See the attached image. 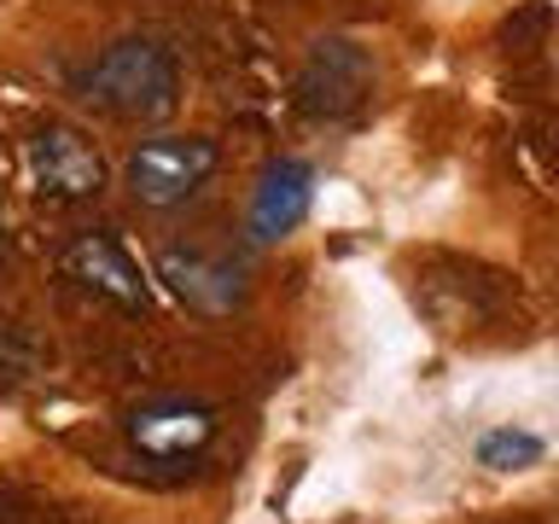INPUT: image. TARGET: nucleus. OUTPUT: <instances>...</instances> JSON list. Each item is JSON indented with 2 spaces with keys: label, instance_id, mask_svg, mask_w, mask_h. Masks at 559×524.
Instances as JSON below:
<instances>
[{
  "label": "nucleus",
  "instance_id": "obj_6",
  "mask_svg": "<svg viewBox=\"0 0 559 524\" xmlns=\"http://www.w3.org/2000/svg\"><path fill=\"white\" fill-rule=\"evenodd\" d=\"M216 426H222L216 408L187 402V396H164L129 414V443L146 461H192V454H204L216 443Z\"/></svg>",
  "mask_w": 559,
  "mask_h": 524
},
{
  "label": "nucleus",
  "instance_id": "obj_1",
  "mask_svg": "<svg viewBox=\"0 0 559 524\" xmlns=\"http://www.w3.org/2000/svg\"><path fill=\"white\" fill-rule=\"evenodd\" d=\"M82 94L94 99L105 117L157 122V117L175 111V99H181V70H175V59L157 41H146V35H122V41H111L82 70Z\"/></svg>",
  "mask_w": 559,
  "mask_h": 524
},
{
  "label": "nucleus",
  "instance_id": "obj_9",
  "mask_svg": "<svg viewBox=\"0 0 559 524\" xmlns=\"http://www.w3.org/2000/svg\"><path fill=\"white\" fill-rule=\"evenodd\" d=\"M478 461L496 466V472H524V466L542 461V437H531V431H489L478 443Z\"/></svg>",
  "mask_w": 559,
  "mask_h": 524
},
{
  "label": "nucleus",
  "instance_id": "obj_4",
  "mask_svg": "<svg viewBox=\"0 0 559 524\" xmlns=\"http://www.w3.org/2000/svg\"><path fill=\"white\" fill-rule=\"evenodd\" d=\"M59 269H64L70 286H82L87 297H99V303H111L122 314H146L152 309V291H146L140 262L122 251V239L105 234V227L70 239L64 251H59Z\"/></svg>",
  "mask_w": 559,
  "mask_h": 524
},
{
  "label": "nucleus",
  "instance_id": "obj_7",
  "mask_svg": "<svg viewBox=\"0 0 559 524\" xmlns=\"http://www.w3.org/2000/svg\"><path fill=\"white\" fill-rule=\"evenodd\" d=\"M297 94H304L309 117H344L373 94V59L356 41H321L309 52L304 76H297Z\"/></svg>",
  "mask_w": 559,
  "mask_h": 524
},
{
  "label": "nucleus",
  "instance_id": "obj_3",
  "mask_svg": "<svg viewBox=\"0 0 559 524\" xmlns=\"http://www.w3.org/2000/svg\"><path fill=\"white\" fill-rule=\"evenodd\" d=\"M29 181L47 204H87L105 192V157L82 129L70 122H47V129L29 134Z\"/></svg>",
  "mask_w": 559,
  "mask_h": 524
},
{
  "label": "nucleus",
  "instance_id": "obj_2",
  "mask_svg": "<svg viewBox=\"0 0 559 524\" xmlns=\"http://www.w3.org/2000/svg\"><path fill=\"white\" fill-rule=\"evenodd\" d=\"M216 164H222V152L210 134H152L129 152L122 187H129V199L146 204V210H175L216 175Z\"/></svg>",
  "mask_w": 559,
  "mask_h": 524
},
{
  "label": "nucleus",
  "instance_id": "obj_8",
  "mask_svg": "<svg viewBox=\"0 0 559 524\" xmlns=\"http://www.w3.org/2000/svg\"><path fill=\"white\" fill-rule=\"evenodd\" d=\"M309 204H314V169L304 164V157H280V164H269L257 192H251V239L257 245L286 239L292 227L309 216Z\"/></svg>",
  "mask_w": 559,
  "mask_h": 524
},
{
  "label": "nucleus",
  "instance_id": "obj_5",
  "mask_svg": "<svg viewBox=\"0 0 559 524\" xmlns=\"http://www.w3.org/2000/svg\"><path fill=\"white\" fill-rule=\"evenodd\" d=\"M157 279L192 314H234L245 303V274L227 257L204 251V245H169V251H157Z\"/></svg>",
  "mask_w": 559,
  "mask_h": 524
}]
</instances>
